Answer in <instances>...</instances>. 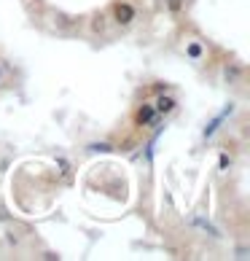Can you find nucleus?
<instances>
[{
    "mask_svg": "<svg viewBox=\"0 0 250 261\" xmlns=\"http://www.w3.org/2000/svg\"><path fill=\"white\" fill-rule=\"evenodd\" d=\"M156 116L159 113L153 108V102H140L132 113V121H134V127H151V124L156 121Z\"/></svg>",
    "mask_w": 250,
    "mask_h": 261,
    "instance_id": "nucleus-2",
    "label": "nucleus"
},
{
    "mask_svg": "<svg viewBox=\"0 0 250 261\" xmlns=\"http://www.w3.org/2000/svg\"><path fill=\"white\" fill-rule=\"evenodd\" d=\"M92 151H110V143H92Z\"/></svg>",
    "mask_w": 250,
    "mask_h": 261,
    "instance_id": "nucleus-9",
    "label": "nucleus"
},
{
    "mask_svg": "<svg viewBox=\"0 0 250 261\" xmlns=\"http://www.w3.org/2000/svg\"><path fill=\"white\" fill-rule=\"evenodd\" d=\"M105 30H108V22H105V16H102V14L94 16V19H92V33H100V35H102Z\"/></svg>",
    "mask_w": 250,
    "mask_h": 261,
    "instance_id": "nucleus-6",
    "label": "nucleus"
},
{
    "mask_svg": "<svg viewBox=\"0 0 250 261\" xmlns=\"http://www.w3.org/2000/svg\"><path fill=\"white\" fill-rule=\"evenodd\" d=\"M110 16L119 27H129V24H134V19H137V8H134L129 0H116L110 8Z\"/></svg>",
    "mask_w": 250,
    "mask_h": 261,
    "instance_id": "nucleus-1",
    "label": "nucleus"
},
{
    "mask_svg": "<svg viewBox=\"0 0 250 261\" xmlns=\"http://www.w3.org/2000/svg\"><path fill=\"white\" fill-rule=\"evenodd\" d=\"M224 75H226V81H229V84H237V81L245 75V67H242V65H237V62H229V65L224 67Z\"/></svg>",
    "mask_w": 250,
    "mask_h": 261,
    "instance_id": "nucleus-4",
    "label": "nucleus"
},
{
    "mask_svg": "<svg viewBox=\"0 0 250 261\" xmlns=\"http://www.w3.org/2000/svg\"><path fill=\"white\" fill-rule=\"evenodd\" d=\"M183 8H186V0H167V11L172 16H180V14H183Z\"/></svg>",
    "mask_w": 250,
    "mask_h": 261,
    "instance_id": "nucleus-5",
    "label": "nucleus"
},
{
    "mask_svg": "<svg viewBox=\"0 0 250 261\" xmlns=\"http://www.w3.org/2000/svg\"><path fill=\"white\" fill-rule=\"evenodd\" d=\"M153 108H156L159 116H170V113L178 111V100L170 97L167 92H161V94H156V100H153Z\"/></svg>",
    "mask_w": 250,
    "mask_h": 261,
    "instance_id": "nucleus-3",
    "label": "nucleus"
},
{
    "mask_svg": "<svg viewBox=\"0 0 250 261\" xmlns=\"http://www.w3.org/2000/svg\"><path fill=\"white\" fill-rule=\"evenodd\" d=\"M0 79H3V65H0Z\"/></svg>",
    "mask_w": 250,
    "mask_h": 261,
    "instance_id": "nucleus-12",
    "label": "nucleus"
},
{
    "mask_svg": "<svg viewBox=\"0 0 250 261\" xmlns=\"http://www.w3.org/2000/svg\"><path fill=\"white\" fill-rule=\"evenodd\" d=\"M232 162H234V159H232V153L220 151V156H218V170H220V172H226L229 167H232Z\"/></svg>",
    "mask_w": 250,
    "mask_h": 261,
    "instance_id": "nucleus-7",
    "label": "nucleus"
},
{
    "mask_svg": "<svg viewBox=\"0 0 250 261\" xmlns=\"http://www.w3.org/2000/svg\"><path fill=\"white\" fill-rule=\"evenodd\" d=\"M41 258H46V261H54V258H60V256H57V253H54V250H46V253H43Z\"/></svg>",
    "mask_w": 250,
    "mask_h": 261,
    "instance_id": "nucleus-10",
    "label": "nucleus"
},
{
    "mask_svg": "<svg viewBox=\"0 0 250 261\" xmlns=\"http://www.w3.org/2000/svg\"><path fill=\"white\" fill-rule=\"evenodd\" d=\"M186 51H188L191 60H202V46H199L197 41H191V43L186 46Z\"/></svg>",
    "mask_w": 250,
    "mask_h": 261,
    "instance_id": "nucleus-8",
    "label": "nucleus"
},
{
    "mask_svg": "<svg viewBox=\"0 0 250 261\" xmlns=\"http://www.w3.org/2000/svg\"><path fill=\"white\" fill-rule=\"evenodd\" d=\"M167 89H170L167 84H156V86H153V92H156V94H161V92H167Z\"/></svg>",
    "mask_w": 250,
    "mask_h": 261,
    "instance_id": "nucleus-11",
    "label": "nucleus"
}]
</instances>
